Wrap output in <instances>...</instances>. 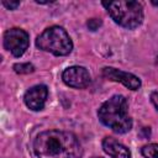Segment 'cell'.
<instances>
[{
	"instance_id": "6da1fadb",
	"label": "cell",
	"mask_w": 158,
	"mask_h": 158,
	"mask_svg": "<svg viewBox=\"0 0 158 158\" xmlns=\"http://www.w3.org/2000/svg\"><path fill=\"white\" fill-rule=\"evenodd\" d=\"M37 158H81L83 148L77 136L68 131L48 130L41 132L33 142Z\"/></svg>"
},
{
	"instance_id": "7a4b0ae2",
	"label": "cell",
	"mask_w": 158,
	"mask_h": 158,
	"mask_svg": "<svg viewBox=\"0 0 158 158\" xmlns=\"http://www.w3.org/2000/svg\"><path fill=\"white\" fill-rule=\"evenodd\" d=\"M98 117L102 125L116 133H126L132 128V118L128 115V104L125 96L114 95L98 110Z\"/></svg>"
},
{
	"instance_id": "3957f363",
	"label": "cell",
	"mask_w": 158,
	"mask_h": 158,
	"mask_svg": "<svg viewBox=\"0 0 158 158\" xmlns=\"http://www.w3.org/2000/svg\"><path fill=\"white\" fill-rule=\"evenodd\" d=\"M111 19L120 26L133 30L138 27L143 21V7L138 1L118 0L102 2Z\"/></svg>"
},
{
	"instance_id": "277c9868",
	"label": "cell",
	"mask_w": 158,
	"mask_h": 158,
	"mask_svg": "<svg viewBox=\"0 0 158 158\" xmlns=\"http://www.w3.org/2000/svg\"><path fill=\"white\" fill-rule=\"evenodd\" d=\"M36 46L54 56H68L73 49V42L69 35L60 26H51L46 28L37 37Z\"/></svg>"
},
{
	"instance_id": "5b68a950",
	"label": "cell",
	"mask_w": 158,
	"mask_h": 158,
	"mask_svg": "<svg viewBox=\"0 0 158 158\" xmlns=\"http://www.w3.org/2000/svg\"><path fill=\"white\" fill-rule=\"evenodd\" d=\"M28 33L22 28H10L4 33V47L14 57H21L28 48Z\"/></svg>"
},
{
	"instance_id": "8992f818",
	"label": "cell",
	"mask_w": 158,
	"mask_h": 158,
	"mask_svg": "<svg viewBox=\"0 0 158 158\" xmlns=\"http://www.w3.org/2000/svg\"><path fill=\"white\" fill-rule=\"evenodd\" d=\"M62 79L65 85L75 89H84L90 84V74L84 67L73 65L62 73Z\"/></svg>"
},
{
	"instance_id": "52a82bcc",
	"label": "cell",
	"mask_w": 158,
	"mask_h": 158,
	"mask_svg": "<svg viewBox=\"0 0 158 158\" xmlns=\"http://www.w3.org/2000/svg\"><path fill=\"white\" fill-rule=\"evenodd\" d=\"M102 75L109 80L118 81V83L123 84L126 88H128L131 90H138L141 88L139 78L128 72H122V70L112 68V67H105L102 69Z\"/></svg>"
},
{
	"instance_id": "ba28073f",
	"label": "cell",
	"mask_w": 158,
	"mask_h": 158,
	"mask_svg": "<svg viewBox=\"0 0 158 158\" xmlns=\"http://www.w3.org/2000/svg\"><path fill=\"white\" fill-rule=\"evenodd\" d=\"M47 96H48V89L46 85H35L25 93L23 101L28 109L33 111H40L44 107Z\"/></svg>"
},
{
	"instance_id": "9c48e42d",
	"label": "cell",
	"mask_w": 158,
	"mask_h": 158,
	"mask_svg": "<svg viewBox=\"0 0 158 158\" xmlns=\"http://www.w3.org/2000/svg\"><path fill=\"white\" fill-rule=\"evenodd\" d=\"M102 149L112 158H131L130 149L112 137H105L102 139Z\"/></svg>"
},
{
	"instance_id": "30bf717a",
	"label": "cell",
	"mask_w": 158,
	"mask_h": 158,
	"mask_svg": "<svg viewBox=\"0 0 158 158\" xmlns=\"http://www.w3.org/2000/svg\"><path fill=\"white\" fill-rule=\"evenodd\" d=\"M144 158H158V144L157 143H149L141 149Z\"/></svg>"
},
{
	"instance_id": "8fae6325",
	"label": "cell",
	"mask_w": 158,
	"mask_h": 158,
	"mask_svg": "<svg viewBox=\"0 0 158 158\" xmlns=\"http://www.w3.org/2000/svg\"><path fill=\"white\" fill-rule=\"evenodd\" d=\"M14 70L19 74H28L35 70V67L31 63H16L14 65Z\"/></svg>"
},
{
	"instance_id": "7c38bea8",
	"label": "cell",
	"mask_w": 158,
	"mask_h": 158,
	"mask_svg": "<svg viewBox=\"0 0 158 158\" xmlns=\"http://www.w3.org/2000/svg\"><path fill=\"white\" fill-rule=\"evenodd\" d=\"M101 20L100 19H90L88 22H86V26H88V28L89 30H91V31H96L100 26H101Z\"/></svg>"
},
{
	"instance_id": "4fadbf2b",
	"label": "cell",
	"mask_w": 158,
	"mask_h": 158,
	"mask_svg": "<svg viewBox=\"0 0 158 158\" xmlns=\"http://www.w3.org/2000/svg\"><path fill=\"white\" fill-rule=\"evenodd\" d=\"M2 5L9 9V10H15L17 6H20V1H7V0H2Z\"/></svg>"
},
{
	"instance_id": "5bb4252c",
	"label": "cell",
	"mask_w": 158,
	"mask_h": 158,
	"mask_svg": "<svg viewBox=\"0 0 158 158\" xmlns=\"http://www.w3.org/2000/svg\"><path fill=\"white\" fill-rule=\"evenodd\" d=\"M151 101H152V104L154 105V107L158 110V93H157V91H153V93L151 94Z\"/></svg>"
},
{
	"instance_id": "9a60e30c",
	"label": "cell",
	"mask_w": 158,
	"mask_h": 158,
	"mask_svg": "<svg viewBox=\"0 0 158 158\" xmlns=\"http://www.w3.org/2000/svg\"><path fill=\"white\" fill-rule=\"evenodd\" d=\"M152 4H153V5H156V6H158V1H154V0H153V1H152Z\"/></svg>"
},
{
	"instance_id": "2e32d148",
	"label": "cell",
	"mask_w": 158,
	"mask_h": 158,
	"mask_svg": "<svg viewBox=\"0 0 158 158\" xmlns=\"http://www.w3.org/2000/svg\"><path fill=\"white\" fill-rule=\"evenodd\" d=\"M93 158H101V157H93Z\"/></svg>"
}]
</instances>
